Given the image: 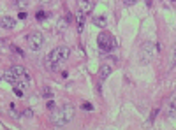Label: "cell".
<instances>
[{
  "mask_svg": "<svg viewBox=\"0 0 176 130\" xmlns=\"http://www.w3.org/2000/svg\"><path fill=\"white\" fill-rule=\"evenodd\" d=\"M11 70H13V74L16 76V79L20 81V83H25V85H30V74L25 70V67H21V65H13L11 67Z\"/></svg>",
  "mask_w": 176,
  "mask_h": 130,
  "instance_id": "cell-6",
  "label": "cell"
},
{
  "mask_svg": "<svg viewBox=\"0 0 176 130\" xmlns=\"http://www.w3.org/2000/svg\"><path fill=\"white\" fill-rule=\"evenodd\" d=\"M18 18H20V20H25V18H27V14H25V13H20V16H18Z\"/></svg>",
  "mask_w": 176,
  "mask_h": 130,
  "instance_id": "cell-24",
  "label": "cell"
},
{
  "mask_svg": "<svg viewBox=\"0 0 176 130\" xmlns=\"http://www.w3.org/2000/svg\"><path fill=\"white\" fill-rule=\"evenodd\" d=\"M93 7H95V2L93 0H77V9L83 11L86 16L93 11Z\"/></svg>",
  "mask_w": 176,
  "mask_h": 130,
  "instance_id": "cell-7",
  "label": "cell"
},
{
  "mask_svg": "<svg viewBox=\"0 0 176 130\" xmlns=\"http://www.w3.org/2000/svg\"><path fill=\"white\" fill-rule=\"evenodd\" d=\"M27 5V0H18L16 2V7H25Z\"/></svg>",
  "mask_w": 176,
  "mask_h": 130,
  "instance_id": "cell-19",
  "label": "cell"
},
{
  "mask_svg": "<svg viewBox=\"0 0 176 130\" xmlns=\"http://www.w3.org/2000/svg\"><path fill=\"white\" fill-rule=\"evenodd\" d=\"M155 51H157V46H153L152 42H148L146 41L139 49V62L141 63H150V62L153 60Z\"/></svg>",
  "mask_w": 176,
  "mask_h": 130,
  "instance_id": "cell-4",
  "label": "cell"
},
{
  "mask_svg": "<svg viewBox=\"0 0 176 130\" xmlns=\"http://www.w3.org/2000/svg\"><path fill=\"white\" fill-rule=\"evenodd\" d=\"M27 44L32 51H39L42 48V44H44V35L41 32H32V34L27 35Z\"/></svg>",
  "mask_w": 176,
  "mask_h": 130,
  "instance_id": "cell-5",
  "label": "cell"
},
{
  "mask_svg": "<svg viewBox=\"0 0 176 130\" xmlns=\"http://www.w3.org/2000/svg\"><path fill=\"white\" fill-rule=\"evenodd\" d=\"M39 2H42V4H46V2H51V0H39Z\"/></svg>",
  "mask_w": 176,
  "mask_h": 130,
  "instance_id": "cell-25",
  "label": "cell"
},
{
  "mask_svg": "<svg viewBox=\"0 0 176 130\" xmlns=\"http://www.w3.org/2000/svg\"><path fill=\"white\" fill-rule=\"evenodd\" d=\"M93 25L99 27V28H104L106 27V18L104 16H95V18H93Z\"/></svg>",
  "mask_w": 176,
  "mask_h": 130,
  "instance_id": "cell-13",
  "label": "cell"
},
{
  "mask_svg": "<svg viewBox=\"0 0 176 130\" xmlns=\"http://www.w3.org/2000/svg\"><path fill=\"white\" fill-rule=\"evenodd\" d=\"M157 114H159V109L155 107L153 111H152V114H150V123H153V121H155V118H157Z\"/></svg>",
  "mask_w": 176,
  "mask_h": 130,
  "instance_id": "cell-16",
  "label": "cell"
},
{
  "mask_svg": "<svg viewBox=\"0 0 176 130\" xmlns=\"http://www.w3.org/2000/svg\"><path fill=\"white\" fill-rule=\"evenodd\" d=\"M174 114H176V95L173 97V100L169 102V106H167V116L173 118Z\"/></svg>",
  "mask_w": 176,
  "mask_h": 130,
  "instance_id": "cell-12",
  "label": "cell"
},
{
  "mask_svg": "<svg viewBox=\"0 0 176 130\" xmlns=\"http://www.w3.org/2000/svg\"><path fill=\"white\" fill-rule=\"evenodd\" d=\"M176 67V44L173 46V51H171V60H169V69H174Z\"/></svg>",
  "mask_w": 176,
  "mask_h": 130,
  "instance_id": "cell-14",
  "label": "cell"
},
{
  "mask_svg": "<svg viewBox=\"0 0 176 130\" xmlns=\"http://www.w3.org/2000/svg\"><path fill=\"white\" fill-rule=\"evenodd\" d=\"M97 46H99V51H100V55H109L111 51L116 49V39L111 35V34H107V32H102V34H99L97 37Z\"/></svg>",
  "mask_w": 176,
  "mask_h": 130,
  "instance_id": "cell-3",
  "label": "cell"
},
{
  "mask_svg": "<svg viewBox=\"0 0 176 130\" xmlns=\"http://www.w3.org/2000/svg\"><path fill=\"white\" fill-rule=\"evenodd\" d=\"M69 56H70V49L67 46H58V48H55L48 56V60L51 62V69H53V70H58L60 65L65 63V62L69 60Z\"/></svg>",
  "mask_w": 176,
  "mask_h": 130,
  "instance_id": "cell-2",
  "label": "cell"
},
{
  "mask_svg": "<svg viewBox=\"0 0 176 130\" xmlns=\"http://www.w3.org/2000/svg\"><path fill=\"white\" fill-rule=\"evenodd\" d=\"M6 44H7L6 39H0V48H2V46H6Z\"/></svg>",
  "mask_w": 176,
  "mask_h": 130,
  "instance_id": "cell-23",
  "label": "cell"
},
{
  "mask_svg": "<svg viewBox=\"0 0 176 130\" xmlns=\"http://www.w3.org/2000/svg\"><path fill=\"white\" fill-rule=\"evenodd\" d=\"M83 109H84V111H93V106H92L90 102H84V104H83Z\"/></svg>",
  "mask_w": 176,
  "mask_h": 130,
  "instance_id": "cell-18",
  "label": "cell"
},
{
  "mask_svg": "<svg viewBox=\"0 0 176 130\" xmlns=\"http://www.w3.org/2000/svg\"><path fill=\"white\" fill-rule=\"evenodd\" d=\"M111 72H113V65L109 63V62L102 63V67H100V78H102V79H106V78H107Z\"/></svg>",
  "mask_w": 176,
  "mask_h": 130,
  "instance_id": "cell-10",
  "label": "cell"
},
{
  "mask_svg": "<svg viewBox=\"0 0 176 130\" xmlns=\"http://www.w3.org/2000/svg\"><path fill=\"white\" fill-rule=\"evenodd\" d=\"M23 118H34V113H32V111H30V109H25V111H23Z\"/></svg>",
  "mask_w": 176,
  "mask_h": 130,
  "instance_id": "cell-17",
  "label": "cell"
},
{
  "mask_svg": "<svg viewBox=\"0 0 176 130\" xmlns=\"http://www.w3.org/2000/svg\"><path fill=\"white\" fill-rule=\"evenodd\" d=\"M150 2H152V0H146V4H148V5H150Z\"/></svg>",
  "mask_w": 176,
  "mask_h": 130,
  "instance_id": "cell-26",
  "label": "cell"
},
{
  "mask_svg": "<svg viewBox=\"0 0 176 130\" xmlns=\"http://www.w3.org/2000/svg\"><path fill=\"white\" fill-rule=\"evenodd\" d=\"M46 107H48V109H55V102H53L51 99H49V100L46 102Z\"/></svg>",
  "mask_w": 176,
  "mask_h": 130,
  "instance_id": "cell-20",
  "label": "cell"
},
{
  "mask_svg": "<svg viewBox=\"0 0 176 130\" xmlns=\"http://www.w3.org/2000/svg\"><path fill=\"white\" fill-rule=\"evenodd\" d=\"M42 95H44L46 99H51V97H53V92H51V88H44V92H42Z\"/></svg>",
  "mask_w": 176,
  "mask_h": 130,
  "instance_id": "cell-15",
  "label": "cell"
},
{
  "mask_svg": "<svg viewBox=\"0 0 176 130\" xmlns=\"http://www.w3.org/2000/svg\"><path fill=\"white\" fill-rule=\"evenodd\" d=\"M44 11H39V13H37V20H42V18H44Z\"/></svg>",
  "mask_w": 176,
  "mask_h": 130,
  "instance_id": "cell-22",
  "label": "cell"
},
{
  "mask_svg": "<svg viewBox=\"0 0 176 130\" xmlns=\"http://www.w3.org/2000/svg\"><path fill=\"white\" fill-rule=\"evenodd\" d=\"M74 18H76V28L77 32L81 34L84 28V21H86V14H84L83 11H79V9H76V14H74Z\"/></svg>",
  "mask_w": 176,
  "mask_h": 130,
  "instance_id": "cell-8",
  "label": "cell"
},
{
  "mask_svg": "<svg viewBox=\"0 0 176 130\" xmlns=\"http://www.w3.org/2000/svg\"><path fill=\"white\" fill-rule=\"evenodd\" d=\"M0 79H2V78H0Z\"/></svg>",
  "mask_w": 176,
  "mask_h": 130,
  "instance_id": "cell-27",
  "label": "cell"
},
{
  "mask_svg": "<svg viewBox=\"0 0 176 130\" xmlns=\"http://www.w3.org/2000/svg\"><path fill=\"white\" fill-rule=\"evenodd\" d=\"M74 116H76V109L72 104H63L60 109H56L55 113L51 114V123L55 125V127H63V125H67L74 120Z\"/></svg>",
  "mask_w": 176,
  "mask_h": 130,
  "instance_id": "cell-1",
  "label": "cell"
},
{
  "mask_svg": "<svg viewBox=\"0 0 176 130\" xmlns=\"http://www.w3.org/2000/svg\"><path fill=\"white\" fill-rule=\"evenodd\" d=\"M123 2H125V5H134L137 0H123Z\"/></svg>",
  "mask_w": 176,
  "mask_h": 130,
  "instance_id": "cell-21",
  "label": "cell"
},
{
  "mask_svg": "<svg viewBox=\"0 0 176 130\" xmlns=\"http://www.w3.org/2000/svg\"><path fill=\"white\" fill-rule=\"evenodd\" d=\"M4 76V81H7V83H11V85H14V83H18V79H16V76L13 74V70L9 69V70H6V72L2 74Z\"/></svg>",
  "mask_w": 176,
  "mask_h": 130,
  "instance_id": "cell-11",
  "label": "cell"
},
{
  "mask_svg": "<svg viewBox=\"0 0 176 130\" xmlns=\"http://www.w3.org/2000/svg\"><path fill=\"white\" fill-rule=\"evenodd\" d=\"M0 27L4 30H13L14 27H16V20L11 18V16H4V18L0 20Z\"/></svg>",
  "mask_w": 176,
  "mask_h": 130,
  "instance_id": "cell-9",
  "label": "cell"
}]
</instances>
